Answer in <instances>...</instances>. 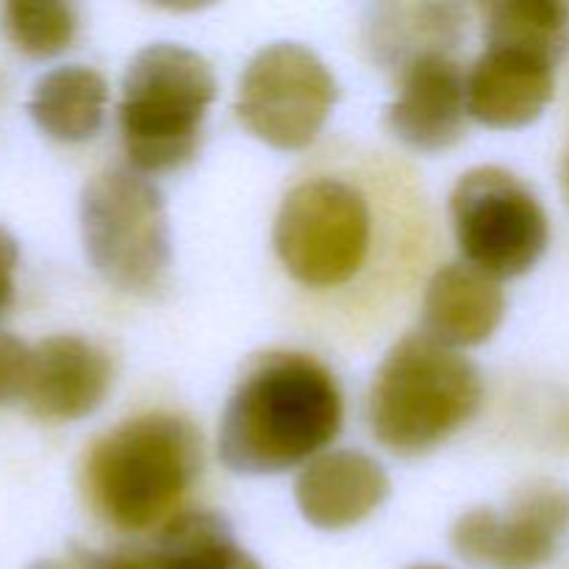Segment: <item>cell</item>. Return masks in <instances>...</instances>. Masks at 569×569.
<instances>
[{"mask_svg":"<svg viewBox=\"0 0 569 569\" xmlns=\"http://www.w3.org/2000/svg\"><path fill=\"white\" fill-rule=\"evenodd\" d=\"M0 22L20 53L48 59L70 48L78 31V11L61 0H11L0 9Z\"/></svg>","mask_w":569,"mask_h":569,"instance_id":"19","label":"cell"},{"mask_svg":"<svg viewBox=\"0 0 569 569\" xmlns=\"http://www.w3.org/2000/svg\"><path fill=\"white\" fill-rule=\"evenodd\" d=\"M567 183H569V164H567Z\"/></svg>","mask_w":569,"mask_h":569,"instance_id":"25","label":"cell"},{"mask_svg":"<svg viewBox=\"0 0 569 569\" xmlns=\"http://www.w3.org/2000/svg\"><path fill=\"white\" fill-rule=\"evenodd\" d=\"M214 98V70L200 53L172 42L139 50L122 76L117 111L128 167L142 176L187 167L203 142Z\"/></svg>","mask_w":569,"mask_h":569,"instance_id":"4","label":"cell"},{"mask_svg":"<svg viewBox=\"0 0 569 569\" xmlns=\"http://www.w3.org/2000/svg\"><path fill=\"white\" fill-rule=\"evenodd\" d=\"M342 422L345 398L333 372L309 353L272 350L233 387L217 448L237 476H276L317 459Z\"/></svg>","mask_w":569,"mask_h":569,"instance_id":"1","label":"cell"},{"mask_svg":"<svg viewBox=\"0 0 569 569\" xmlns=\"http://www.w3.org/2000/svg\"><path fill=\"white\" fill-rule=\"evenodd\" d=\"M203 470L200 431L176 411H148L111 428L83 461L94 515L126 533L164 528Z\"/></svg>","mask_w":569,"mask_h":569,"instance_id":"2","label":"cell"},{"mask_svg":"<svg viewBox=\"0 0 569 569\" xmlns=\"http://www.w3.org/2000/svg\"><path fill=\"white\" fill-rule=\"evenodd\" d=\"M450 220L467 264L492 278L526 276L550 242L537 194L498 164L472 167L450 192Z\"/></svg>","mask_w":569,"mask_h":569,"instance_id":"7","label":"cell"},{"mask_svg":"<svg viewBox=\"0 0 569 569\" xmlns=\"http://www.w3.org/2000/svg\"><path fill=\"white\" fill-rule=\"evenodd\" d=\"M389 478L361 450H328L311 459L295 481V500L306 520L320 531L359 526L387 500Z\"/></svg>","mask_w":569,"mask_h":569,"instance_id":"13","label":"cell"},{"mask_svg":"<svg viewBox=\"0 0 569 569\" xmlns=\"http://www.w3.org/2000/svg\"><path fill=\"white\" fill-rule=\"evenodd\" d=\"M28 569H81L76 565V561L72 559H67V561H59V559H42V561H33L31 567Z\"/></svg>","mask_w":569,"mask_h":569,"instance_id":"23","label":"cell"},{"mask_svg":"<svg viewBox=\"0 0 569 569\" xmlns=\"http://www.w3.org/2000/svg\"><path fill=\"white\" fill-rule=\"evenodd\" d=\"M372 206L356 183L337 176L298 181L278 206L272 248L303 289L331 292L359 278L372 256Z\"/></svg>","mask_w":569,"mask_h":569,"instance_id":"5","label":"cell"},{"mask_svg":"<svg viewBox=\"0 0 569 569\" xmlns=\"http://www.w3.org/2000/svg\"><path fill=\"white\" fill-rule=\"evenodd\" d=\"M20 264V244L0 226V315L14 300V272Z\"/></svg>","mask_w":569,"mask_h":569,"instance_id":"22","label":"cell"},{"mask_svg":"<svg viewBox=\"0 0 569 569\" xmlns=\"http://www.w3.org/2000/svg\"><path fill=\"white\" fill-rule=\"evenodd\" d=\"M167 569H264L233 542L226 517L214 511H181L159 533Z\"/></svg>","mask_w":569,"mask_h":569,"instance_id":"17","label":"cell"},{"mask_svg":"<svg viewBox=\"0 0 569 569\" xmlns=\"http://www.w3.org/2000/svg\"><path fill=\"white\" fill-rule=\"evenodd\" d=\"M569 542V489L531 481L503 511L472 509L456 520L450 545L478 569H539Z\"/></svg>","mask_w":569,"mask_h":569,"instance_id":"9","label":"cell"},{"mask_svg":"<svg viewBox=\"0 0 569 569\" xmlns=\"http://www.w3.org/2000/svg\"><path fill=\"white\" fill-rule=\"evenodd\" d=\"M483 381L478 367L433 337L400 339L372 378L367 422L378 445L415 459L448 442L478 415Z\"/></svg>","mask_w":569,"mask_h":569,"instance_id":"3","label":"cell"},{"mask_svg":"<svg viewBox=\"0 0 569 569\" xmlns=\"http://www.w3.org/2000/svg\"><path fill=\"white\" fill-rule=\"evenodd\" d=\"M337 78L298 42H272L244 67L237 94L242 126L276 150H306L331 117Z\"/></svg>","mask_w":569,"mask_h":569,"instance_id":"8","label":"cell"},{"mask_svg":"<svg viewBox=\"0 0 569 569\" xmlns=\"http://www.w3.org/2000/svg\"><path fill=\"white\" fill-rule=\"evenodd\" d=\"M81 239L94 272L120 292L150 298L172 261L164 194L133 167H109L81 192Z\"/></svg>","mask_w":569,"mask_h":569,"instance_id":"6","label":"cell"},{"mask_svg":"<svg viewBox=\"0 0 569 569\" xmlns=\"http://www.w3.org/2000/svg\"><path fill=\"white\" fill-rule=\"evenodd\" d=\"M31 356L33 348H28L22 339H17L9 331H0V406L26 398Z\"/></svg>","mask_w":569,"mask_h":569,"instance_id":"20","label":"cell"},{"mask_svg":"<svg viewBox=\"0 0 569 569\" xmlns=\"http://www.w3.org/2000/svg\"><path fill=\"white\" fill-rule=\"evenodd\" d=\"M506 315L498 278L467 261H450L433 272L422 300L426 333L448 348H476L492 339Z\"/></svg>","mask_w":569,"mask_h":569,"instance_id":"14","label":"cell"},{"mask_svg":"<svg viewBox=\"0 0 569 569\" xmlns=\"http://www.w3.org/2000/svg\"><path fill=\"white\" fill-rule=\"evenodd\" d=\"M556 94V61L517 48L487 44L467 72V111L498 131L526 128Z\"/></svg>","mask_w":569,"mask_h":569,"instance_id":"12","label":"cell"},{"mask_svg":"<svg viewBox=\"0 0 569 569\" xmlns=\"http://www.w3.org/2000/svg\"><path fill=\"white\" fill-rule=\"evenodd\" d=\"M483 37L495 48H517L553 59L569 44V6L559 0H500L483 6Z\"/></svg>","mask_w":569,"mask_h":569,"instance_id":"18","label":"cell"},{"mask_svg":"<svg viewBox=\"0 0 569 569\" xmlns=\"http://www.w3.org/2000/svg\"><path fill=\"white\" fill-rule=\"evenodd\" d=\"M411 569H445V567H431V565H428V567H411Z\"/></svg>","mask_w":569,"mask_h":569,"instance_id":"24","label":"cell"},{"mask_svg":"<svg viewBox=\"0 0 569 569\" xmlns=\"http://www.w3.org/2000/svg\"><path fill=\"white\" fill-rule=\"evenodd\" d=\"M111 389V361L89 339L61 333L33 348L26 409L48 422H72L92 415Z\"/></svg>","mask_w":569,"mask_h":569,"instance_id":"11","label":"cell"},{"mask_svg":"<svg viewBox=\"0 0 569 569\" xmlns=\"http://www.w3.org/2000/svg\"><path fill=\"white\" fill-rule=\"evenodd\" d=\"M467 72L453 53H426L398 72L387 126L406 148L442 153L467 133Z\"/></svg>","mask_w":569,"mask_h":569,"instance_id":"10","label":"cell"},{"mask_svg":"<svg viewBox=\"0 0 569 569\" xmlns=\"http://www.w3.org/2000/svg\"><path fill=\"white\" fill-rule=\"evenodd\" d=\"M365 28L372 61L400 72L426 53H453L467 33V11L459 3H381Z\"/></svg>","mask_w":569,"mask_h":569,"instance_id":"15","label":"cell"},{"mask_svg":"<svg viewBox=\"0 0 569 569\" xmlns=\"http://www.w3.org/2000/svg\"><path fill=\"white\" fill-rule=\"evenodd\" d=\"M70 559L81 569H167L156 550H117V553H94V550L72 545Z\"/></svg>","mask_w":569,"mask_h":569,"instance_id":"21","label":"cell"},{"mask_svg":"<svg viewBox=\"0 0 569 569\" xmlns=\"http://www.w3.org/2000/svg\"><path fill=\"white\" fill-rule=\"evenodd\" d=\"M109 103V83L98 70L64 64L33 83L28 114L56 142H87L100 131Z\"/></svg>","mask_w":569,"mask_h":569,"instance_id":"16","label":"cell"}]
</instances>
